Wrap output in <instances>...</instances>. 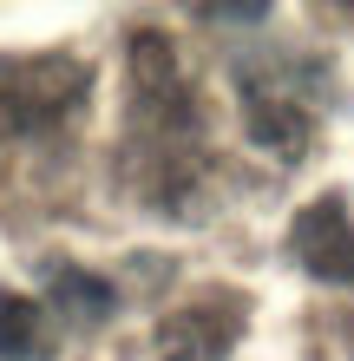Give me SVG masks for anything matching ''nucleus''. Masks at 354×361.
I'll return each instance as SVG.
<instances>
[{
    "label": "nucleus",
    "mask_w": 354,
    "mask_h": 361,
    "mask_svg": "<svg viewBox=\"0 0 354 361\" xmlns=\"http://www.w3.org/2000/svg\"><path fill=\"white\" fill-rule=\"evenodd\" d=\"M249 322V295L243 289H203L191 302L164 309L158 322V361H230Z\"/></svg>",
    "instance_id": "obj_3"
},
{
    "label": "nucleus",
    "mask_w": 354,
    "mask_h": 361,
    "mask_svg": "<svg viewBox=\"0 0 354 361\" xmlns=\"http://www.w3.org/2000/svg\"><path fill=\"white\" fill-rule=\"evenodd\" d=\"M53 309H66L72 322H106L112 315V289L99 283V276H86V269H72V263H53Z\"/></svg>",
    "instance_id": "obj_6"
},
{
    "label": "nucleus",
    "mask_w": 354,
    "mask_h": 361,
    "mask_svg": "<svg viewBox=\"0 0 354 361\" xmlns=\"http://www.w3.org/2000/svg\"><path fill=\"white\" fill-rule=\"evenodd\" d=\"M46 355V309L20 289H0V361H39Z\"/></svg>",
    "instance_id": "obj_5"
},
{
    "label": "nucleus",
    "mask_w": 354,
    "mask_h": 361,
    "mask_svg": "<svg viewBox=\"0 0 354 361\" xmlns=\"http://www.w3.org/2000/svg\"><path fill=\"white\" fill-rule=\"evenodd\" d=\"M92 92V73L66 53L46 59H0V132H53Z\"/></svg>",
    "instance_id": "obj_2"
},
{
    "label": "nucleus",
    "mask_w": 354,
    "mask_h": 361,
    "mask_svg": "<svg viewBox=\"0 0 354 361\" xmlns=\"http://www.w3.org/2000/svg\"><path fill=\"white\" fill-rule=\"evenodd\" d=\"M236 86H243V125L263 152L296 164L315 145V125H322L315 66H302V59H263V66L236 73Z\"/></svg>",
    "instance_id": "obj_1"
},
{
    "label": "nucleus",
    "mask_w": 354,
    "mask_h": 361,
    "mask_svg": "<svg viewBox=\"0 0 354 361\" xmlns=\"http://www.w3.org/2000/svg\"><path fill=\"white\" fill-rule=\"evenodd\" d=\"M289 257L315 276V283H354V217H348L341 190H328V197L296 210V224H289Z\"/></svg>",
    "instance_id": "obj_4"
}]
</instances>
